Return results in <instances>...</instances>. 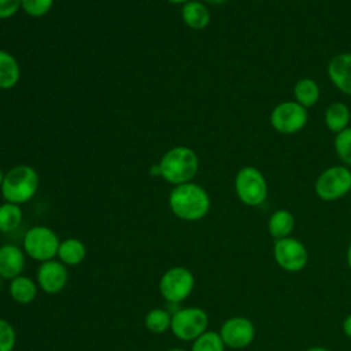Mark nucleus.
Wrapping results in <instances>:
<instances>
[{"mask_svg": "<svg viewBox=\"0 0 351 351\" xmlns=\"http://www.w3.org/2000/svg\"><path fill=\"white\" fill-rule=\"evenodd\" d=\"M38 186L40 177L37 170L29 165H16L5 173L0 191L5 202L21 206L34 197Z\"/></svg>", "mask_w": 351, "mask_h": 351, "instance_id": "7ed1b4c3", "label": "nucleus"}, {"mask_svg": "<svg viewBox=\"0 0 351 351\" xmlns=\"http://www.w3.org/2000/svg\"><path fill=\"white\" fill-rule=\"evenodd\" d=\"M208 328L207 313L196 306L180 307L171 314V333L182 341H193Z\"/></svg>", "mask_w": 351, "mask_h": 351, "instance_id": "423d86ee", "label": "nucleus"}, {"mask_svg": "<svg viewBox=\"0 0 351 351\" xmlns=\"http://www.w3.org/2000/svg\"><path fill=\"white\" fill-rule=\"evenodd\" d=\"M158 288L169 304H180L193 292L195 276L188 267L173 266L162 274Z\"/></svg>", "mask_w": 351, "mask_h": 351, "instance_id": "39448f33", "label": "nucleus"}, {"mask_svg": "<svg viewBox=\"0 0 351 351\" xmlns=\"http://www.w3.org/2000/svg\"><path fill=\"white\" fill-rule=\"evenodd\" d=\"M21 78V67L16 58L0 49V89H12Z\"/></svg>", "mask_w": 351, "mask_h": 351, "instance_id": "a211bd4d", "label": "nucleus"}, {"mask_svg": "<svg viewBox=\"0 0 351 351\" xmlns=\"http://www.w3.org/2000/svg\"><path fill=\"white\" fill-rule=\"evenodd\" d=\"M55 0H21V10L32 18H41L47 15Z\"/></svg>", "mask_w": 351, "mask_h": 351, "instance_id": "a878e982", "label": "nucleus"}, {"mask_svg": "<svg viewBox=\"0 0 351 351\" xmlns=\"http://www.w3.org/2000/svg\"><path fill=\"white\" fill-rule=\"evenodd\" d=\"M36 281L43 292L48 295L59 293L66 288L69 282L67 266L58 259L43 262L37 267Z\"/></svg>", "mask_w": 351, "mask_h": 351, "instance_id": "f8f14e48", "label": "nucleus"}, {"mask_svg": "<svg viewBox=\"0 0 351 351\" xmlns=\"http://www.w3.org/2000/svg\"><path fill=\"white\" fill-rule=\"evenodd\" d=\"M16 344V332L4 318H0V351H14Z\"/></svg>", "mask_w": 351, "mask_h": 351, "instance_id": "bb28decb", "label": "nucleus"}, {"mask_svg": "<svg viewBox=\"0 0 351 351\" xmlns=\"http://www.w3.org/2000/svg\"><path fill=\"white\" fill-rule=\"evenodd\" d=\"M293 228H295V218H293L292 213L285 208H280V210L274 211L270 215L269 222H267L269 233L276 240L289 237Z\"/></svg>", "mask_w": 351, "mask_h": 351, "instance_id": "6ab92c4d", "label": "nucleus"}, {"mask_svg": "<svg viewBox=\"0 0 351 351\" xmlns=\"http://www.w3.org/2000/svg\"><path fill=\"white\" fill-rule=\"evenodd\" d=\"M211 200L207 191L195 182L176 185L169 195V207L171 213L186 222L203 219L210 211Z\"/></svg>", "mask_w": 351, "mask_h": 351, "instance_id": "f257e3e1", "label": "nucleus"}, {"mask_svg": "<svg viewBox=\"0 0 351 351\" xmlns=\"http://www.w3.org/2000/svg\"><path fill=\"white\" fill-rule=\"evenodd\" d=\"M335 151L346 165H351V128L341 130L335 137Z\"/></svg>", "mask_w": 351, "mask_h": 351, "instance_id": "393cba45", "label": "nucleus"}, {"mask_svg": "<svg viewBox=\"0 0 351 351\" xmlns=\"http://www.w3.org/2000/svg\"><path fill=\"white\" fill-rule=\"evenodd\" d=\"M26 266V254L16 244L0 245V277L12 280L21 276Z\"/></svg>", "mask_w": 351, "mask_h": 351, "instance_id": "ddd939ff", "label": "nucleus"}, {"mask_svg": "<svg viewBox=\"0 0 351 351\" xmlns=\"http://www.w3.org/2000/svg\"><path fill=\"white\" fill-rule=\"evenodd\" d=\"M237 197L245 206H259L267 197V184L263 174L252 166L241 167L234 178Z\"/></svg>", "mask_w": 351, "mask_h": 351, "instance_id": "0eeeda50", "label": "nucleus"}, {"mask_svg": "<svg viewBox=\"0 0 351 351\" xmlns=\"http://www.w3.org/2000/svg\"><path fill=\"white\" fill-rule=\"evenodd\" d=\"M85 256H86V247L80 239L69 237L60 241L56 258L67 267L78 266L80 263L84 262Z\"/></svg>", "mask_w": 351, "mask_h": 351, "instance_id": "f3484780", "label": "nucleus"}, {"mask_svg": "<svg viewBox=\"0 0 351 351\" xmlns=\"http://www.w3.org/2000/svg\"><path fill=\"white\" fill-rule=\"evenodd\" d=\"M328 75L339 90L351 96V52L333 56L328 64Z\"/></svg>", "mask_w": 351, "mask_h": 351, "instance_id": "4468645a", "label": "nucleus"}, {"mask_svg": "<svg viewBox=\"0 0 351 351\" xmlns=\"http://www.w3.org/2000/svg\"><path fill=\"white\" fill-rule=\"evenodd\" d=\"M306 351H329V350L325 348V347H311V348H308Z\"/></svg>", "mask_w": 351, "mask_h": 351, "instance_id": "72a5a7b5", "label": "nucleus"}, {"mask_svg": "<svg viewBox=\"0 0 351 351\" xmlns=\"http://www.w3.org/2000/svg\"><path fill=\"white\" fill-rule=\"evenodd\" d=\"M295 101H298L304 108L313 107L319 99V86L311 78H302L293 86Z\"/></svg>", "mask_w": 351, "mask_h": 351, "instance_id": "412c9836", "label": "nucleus"}, {"mask_svg": "<svg viewBox=\"0 0 351 351\" xmlns=\"http://www.w3.org/2000/svg\"><path fill=\"white\" fill-rule=\"evenodd\" d=\"M60 239L55 230L44 225H36L27 229L22 240V248L26 256L40 263L55 259L58 255Z\"/></svg>", "mask_w": 351, "mask_h": 351, "instance_id": "20e7f679", "label": "nucleus"}, {"mask_svg": "<svg viewBox=\"0 0 351 351\" xmlns=\"http://www.w3.org/2000/svg\"><path fill=\"white\" fill-rule=\"evenodd\" d=\"M204 4L207 3V4H213V5H219V4H223V3H226L228 0H202Z\"/></svg>", "mask_w": 351, "mask_h": 351, "instance_id": "7c9ffc66", "label": "nucleus"}, {"mask_svg": "<svg viewBox=\"0 0 351 351\" xmlns=\"http://www.w3.org/2000/svg\"><path fill=\"white\" fill-rule=\"evenodd\" d=\"M1 285H3V278L0 277V288H1Z\"/></svg>", "mask_w": 351, "mask_h": 351, "instance_id": "e433bc0d", "label": "nucleus"}, {"mask_svg": "<svg viewBox=\"0 0 351 351\" xmlns=\"http://www.w3.org/2000/svg\"><path fill=\"white\" fill-rule=\"evenodd\" d=\"M144 325L148 332L155 335H162L170 330L171 326V311L167 308H152L144 317Z\"/></svg>", "mask_w": 351, "mask_h": 351, "instance_id": "5701e85b", "label": "nucleus"}, {"mask_svg": "<svg viewBox=\"0 0 351 351\" xmlns=\"http://www.w3.org/2000/svg\"><path fill=\"white\" fill-rule=\"evenodd\" d=\"M159 167L160 177L176 186L191 182L195 178L199 170V158L192 148L177 145L163 154Z\"/></svg>", "mask_w": 351, "mask_h": 351, "instance_id": "f03ea898", "label": "nucleus"}, {"mask_svg": "<svg viewBox=\"0 0 351 351\" xmlns=\"http://www.w3.org/2000/svg\"><path fill=\"white\" fill-rule=\"evenodd\" d=\"M21 10V0H0V19H8Z\"/></svg>", "mask_w": 351, "mask_h": 351, "instance_id": "cd10ccee", "label": "nucleus"}, {"mask_svg": "<svg viewBox=\"0 0 351 351\" xmlns=\"http://www.w3.org/2000/svg\"><path fill=\"white\" fill-rule=\"evenodd\" d=\"M219 336L226 347L241 350L248 347L255 339V325L247 317H230L219 329Z\"/></svg>", "mask_w": 351, "mask_h": 351, "instance_id": "9b49d317", "label": "nucleus"}, {"mask_svg": "<svg viewBox=\"0 0 351 351\" xmlns=\"http://www.w3.org/2000/svg\"><path fill=\"white\" fill-rule=\"evenodd\" d=\"M324 118H325L326 128L330 132L337 134L341 130L348 128V123L351 119V112H350V108L344 103L335 101L326 108Z\"/></svg>", "mask_w": 351, "mask_h": 351, "instance_id": "aec40b11", "label": "nucleus"}, {"mask_svg": "<svg viewBox=\"0 0 351 351\" xmlns=\"http://www.w3.org/2000/svg\"><path fill=\"white\" fill-rule=\"evenodd\" d=\"M4 176H5V173H4V171H3V169L0 167V188H1L3 181H4Z\"/></svg>", "mask_w": 351, "mask_h": 351, "instance_id": "f704fd0d", "label": "nucleus"}, {"mask_svg": "<svg viewBox=\"0 0 351 351\" xmlns=\"http://www.w3.org/2000/svg\"><path fill=\"white\" fill-rule=\"evenodd\" d=\"M149 174L154 176V177H159L160 176V167H159V163L156 165H152L151 169H149Z\"/></svg>", "mask_w": 351, "mask_h": 351, "instance_id": "c756f323", "label": "nucleus"}, {"mask_svg": "<svg viewBox=\"0 0 351 351\" xmlns=\"http://www.w3.org/2000/svg\"><path fill=\"white\" fill-rule=\"evenodd\" d=\"M314 188L319 199L337 200L351 191V171L346 166L328 167L319 174Z\"/></svg>", "mask_w": 351, "mask_h": 351, "instance_id": "6e6552de", "label": "nucleus"}, {"mask_svg": "<svg viewBox=\"0 0 351 351\" xmlns=\"http://www.w3.org/2000/svg\"><path fill=\"white\" fill-rule=\"evenodd\" d=\"M307 108L298 101H282L277 104L270 114V125L282 134H292L307 123Z\"/></svg>", "mask_w": 351, "mask_h": 351, "instance_id": "9d476101", "label": "nucleus"}, {"mask_svg": "<svg viewBox=\"0 0 351 351\" xmlns=\"http://www.w3.org/2000/svg\"><path fill=\"white\" fill-rule=\"evenodd\" d=\"M343 332L347 337L351 339V314H348L343 321Z\"/></svg>", "mask_w": 351, "mask_h": 351, "instance_id": "c85d7f7f", "label": "nucleus"}, {"mask_svg": "<svg viewBox=\"0 0 351 351\" xmlns=\"http://www.w3.org/2000/svg\"><path fill=\"white\" fill-rule=\"evenodd\" d=\"M166 351H186V350L180 348V347H173V348H169V350H166Z\"/></svg>", "mask_w": 351, "mask_h": 351, "instance_id": "c9c22d12", "label": "nucleus"}, {"mask_svg": "<svg viewBox=\"0 0 351 351\" xmlns=\"http://www.w3.org/2000/svg\"><path fill=\"white\" fill-rule=\"evenodd\" d=\"M181 18L188 27L193 30H203L208 26L211 14L203 1L191 0L182 5Z\"/></svg>", "mask_w": 351, "mask_h": 351, "instance_id": "2eb2a0df", "label": "nucleus"}, {"mask_svg": "<svg viewBox=\"0 0 351 351\" xmlns=\"http://www.w3.org/2000/svg\"><path fill=\"white\" fill-rule=\"evenodd\" d=\"M38 289L40 288L37 281L23 274L10 280L8 285V293L11 299L19 304H29L34 302L38 295Z\"/></svg>", "mask_w": 351, "mask_h": 351, "instance_id": "dca6fc26", "label": "nucleus"}, {"mask_svg": "<svg viewBox=\"0 0 351 351\" xmlns=\"http://www.w3.org/2000/svg\"><path fill=\"white\" fill-rule=\"evenodd\" d=\"M225 347L218 332L206 330L192 341L191 351H225Z\"/></svg>", "mask_w": 351, "mask_h": 351, "instance_id": "b1692460", "label": "nucleus"}, {"mask_svg": "<svg viewBox=\"0 0 351 351\" xmlns=\"http://www.w3.org/2000/svg\"><path fill=\"white\" fill-rule=\"evenodd\" d=\"M169 3H171V4H181V5H184L185 3H188V1H191V0H167Z\"/></svg>", "mask_w": 351, "mask_h": 351, "instance_id": "473e14b6", "label": "nucleus"}, {"mask_svg": "<svg viewBox=\"0 0 351 351\" xmlns=\"http://www.w3.org/2000/svg\"><path fill=\"white\" fill-rule=\"evenodd\" d=\"M347 263H348V267L351 270V243H350L348 250H347Z\"/></svg>", "mask_w": 351, "mask_h": 351, "instance_id": "2f4dec72", "label": "nucleus"}, {"mask_svg": "<svg viewBox=\"0 0 351 351\" xmlns=\"http://www.w3.org/2000/svg\"><path fill=\"white\" fill-rule=\"evenodd\" d=\"M273 256L276 263L285 271L296 273L306 267L308 252L306 245L293 237H285L274 241Z\"/></svg>", "mask_w": 351, "mask_h": 351, "instance_id": "1a4fd4ad", "label": "nucleus"}, {"mask_svg": "<svg viewBox=\"0 0 351 351\" xmlns=\"http://www.w3.org/2000/svg\"><path fill=\"white\" fill-rule=\"evenodd\" d=\"M23 219V211L19 204L4 202L0 204V232L11 233L16 230Z\"/></svg>", "mask_w": 351, "mask_h": 351, "instance_id": "4be33fe9", "label": "nucleus"}]
</instances>
